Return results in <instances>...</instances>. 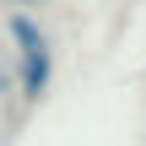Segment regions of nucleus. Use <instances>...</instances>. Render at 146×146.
I'll return each instance as SVG.
<instances>
[{
    "mask_svg": "<svg viewBox=\"0 0 146 146\" xmlns=\"http://www.w3.org/2000/svg\"><path fill=\"white\" fill-rule=\"evenodd\" d=\"M11 5H49V0H11Z\"/></svg>",
    "mask_w": 146,
    "mask_h": 146,
    "instance_id": "7ed1b4c3",
    "label": "nucleus"
},
{
    "mask_svg": "<svg viewBox=\"0 0 146 146\" xmlns=\"http://www.w3.org/2000/svg\"><path fill=\"white\" fill-rule=\"evenodd\" d=\"M5 87H11V76H5V70H0V98H5Z\"/></svg>",
    "mask_w": 146,
    "mask_h": 146,
    "instance_id": "f03ea898",
    "label": "nucleus"
},
{
    "mask_svg": "<svg viewBox=\"0 0 146 146\" xmlns=\"http://www.w3.org/2000/svg\"><path fill=\"white\" fill-rule=\"evenodd\" d=\"M11 27V38L22 43V70H16V92L27 98V103H38L43 98V87H49V70H54V49H49V33L33 22V16H11L5 22Z\"/></svg>",
    "mask_w": 146,
    "mask_h": 146,
    "instance_id": "f257e3e1",
    "label": "nucleus"
}]
</instances>
